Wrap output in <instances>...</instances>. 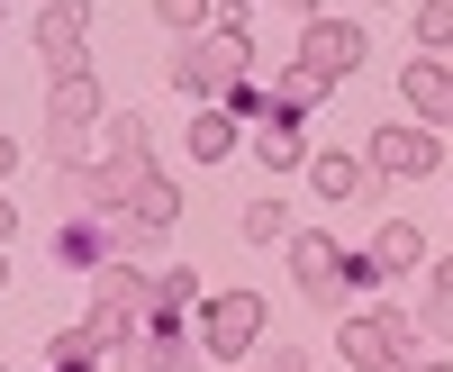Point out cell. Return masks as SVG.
<instances>
[{
    "instance_id": "obj_1",
    "label": "cell",
    "mask_w": 453,
    "mask_h": 372,
    "mask_svg": "<svg viewBox=\"0 0 453 372\" xmlns=\"http://www.w3.org/2000/svg\"><path fill=\"white\" fill-rule=\"evenodd\" d=\"M245 64H254V36H245L236 19H226V27L209 36V46L173 55V82H181V91H236V82H245Z\"/></svg>"
},
{
    "instance_id": "obj_2",
    "label": "cell",
    "mask_w": 453,
    "mask_h": 372,
    "mask_svg": "<svg viewBox=\"0 0 453 372\" xmlns=\"http://www.w3.org/2000/svg\"><path fill=\"white\" fill-rule=\"evenodd\" d=\"M91 119H100V91H91V73H64V82H55V109H46V136H55V155H64V164H82V145H91Z\"/></svg>"
},
{
    "instance_id": "obj_3",
    "label": "cell",
    "mask_w": 453,
    "mask_h": 372,
    "mask_svg": "<svg viewBox=\"0 0 453 372\" xmlns=\"http://www.w3.org/2000/svg\"><path fill=\"white\" fill-rule=\"evenodd\" d=\"M263 337V300L254 291H218V300H200V345L209 354H245Z\"/></svg>"
},
{
    "instance_id": "obj_4",
    "label": "cell",
    "mask_w": 453,
    "mask_h": 372,
    "mask_svg": "<svg viewBox=\"0 0 453 372\" xmlns=\"http://www.w3.org/2000/svg\"><path fill=\"white\" fill-rule=\"evenodd\" d=\"M399 354H408V318L372 309V318L345 327V363H354V372H399Z\"/></svg>"
},
{
    "instance_id": "obj_5",
    "label": "cell",
    "mask_w": 453,
    "mask_h": 372,
    "mask_svg": "<svg viewBox=\"0 0 453 372\" xmlns=\"http://www.w3.org/2000/svg\"><path fill=\"white\" fill-rule=\"evenodd\" d=\"M82 46H91V19L73 10V0H46V19H36V55L55 64V82L82 73Z\"/></svg>"
},
{
    "instance_id": "obj_6",
    "label": "cell",
    "mask_w": 453,
    "mask_h": 372,
    "mask_svg": "<svg viewBox=\"0 0 453 372\" xmlns=\"http://www.w3.org/2000/svg\"><path fill=\"white\" fill-rule=\"evenodd\" d=\"M299 64H309L318 82H345V73L363 64V27H345V19H318L309 36H299Z\"/></svg>"
},
{
    "instance_id": "obj_7",
    "label": "cell",
    "mask_w": 453,
    "mask_h": 372,
    "mask_svg": "<svg viewBox=\"0 0 453 372\" xmlns=\"http://www.w3.org/2000/svg\"><path fill=\"white\" fill-rule=\"evenodd\" d=\"M290 273H299V291H309L318 309L345 300V254H335L326 236H299V245H290Z\"/></svg>"
},
{
    "instance_id": "obj_8",
    "label": "cell",
    "mask_w": 453,
    "mask_h": 372,
    "mask_svg": "<svg viewBox=\"0 0 453 372\" xmlns=\"http://www.w3.org/2000/svg\"><path fill=\"white\" fill-rule=\"evenodd\" d=\"M435 155H444V145H435L426 128H381V136H372V164L399 173V182H426V173H435Z\"/></svg>"
},
{
    "instance_id": "obj_9",
    "label": "cell",
    "mask_w": 453,
    "mask_h": 372,
    "mask_svg": "<svg viewBox=\"0 0 453 372\" xmlns=\"http://www.w3.org/2000/svg\"><path fill=\"white\" fill-rule=\"evenodd\" d=\"M119 363H127V372H181V327H173L164 309H145V327L119 345Z\"/></svg>"
},
{
    "instance_id": "obj_10",
    "label": "cell",
    "mask_w": 453,
    "mask_h": 372,
    "mask_svg": "<svg viewBox=\"0 0 453 372\" xmlns=\"http://www.w3.org/2000/svg\"><path fill=\"white\" fill-rule=\"evenodd\" d=\"M399 91H408V109H418V119L453 128V73H444V64H408V73H399Z\"/></svg>"
},
{
    "instance_id": "obj_11",
    "label": "cell",
    "mask_w": 453,
    "mask_h": 372,
    "mask_svg": "<svg viewBox=\"0 0 453 372\" xmlns=\"http://www.w3.org/2000/svg\"><path fill=\"white\" fill-rule=\"evenodd\" d=\"M318 100H326V82H318V73H309V64H290V73H281V82H273V119H309V109H318Z\"/></svg>"
},
{
    "instance_id": "obj_12",
    "label": "cell",
    "mask_w": 453,
    "mask_h": 372,
    "mask_svg": "<svg viewBox=\"0 0 453 372\" xmlns=\"http://www.w3.org/2000/svg\"><path fill=\"white\" fill-rule=\"evenodd\" d=\"M145 300H155V282H136L127 264H100V309H109V318H127V309H145Z\"/></svg>"
},
{
    "instance_id": "obj_13",
    "label": "cell",
    "mask_w": 453,
    "mask_h": 372,
    "mask_svg": "<svg viewBox=\"0 0 453 372\" xmlns=\"http://www.w3.org/2000/svg\"><path fill=\"white\" fill-rule=\"evenodd\" d=\"M309 182H318V200H354V191H363V164H354V155H318Z\"/></svg>"
},
{
    "instance_id": "obj_14",
    "label": "cell",
    "mask_w": 453,
    "mask_h": 372,
    "mask_svg": "<svg viewBox=\"0 0 453 372\" xmlns=\"http://www.w3.org/2000/svg\"><path fill=\"white\" fill-rule=\"evenodd\" d=\"M418 254H426V236H418V228H381V245H372V264H381V273H408Z\"/></svg>"
},
{
    "instance_id": "obj_15",
    "label": "cell",
    "mask_w": 453,
    "mask_h": 372,
    "mask_svg": "<svg viewBox=\"0 0 453 372\" xmlns=\"http://www.w3.org/2000/svg\"><path fill=\"white\" fill-rule=\"evenodd\" d=\"M226 145H236V119H226V109H209V119H191V155H200V164H218Z\"/></svg>"
},
{
    "instance_id": "obj_16",
    "label": "cell",
    "mask_w": 453,
    "mask_h": 372,
    "mask_svg": "<svg viewBox=\"0 0 453 372\" xmlns=\"http://www.w3.org/2000/svg\"><path fill=\"white\" fill-rule=\"evenodd\" d=\"M191 300H200V282L181 273V264H164V273H155V300H145V309H164V318H173V309H191Z\"/></svg>"
},
{
    "instance_id": "obj_17",
    "label": "cell",
    "mask_w": 453,
    "mask_h": 372,
    "mask_svg": "<svg viewBox=\"0 0 453 372\" xmlns=\"http://www.w3.org/2000/svg\"><path fill=\"white\" fill-rule=\"evenodd\" d=\"M263 164H273V173L299 164V119H273V128H263Z\"/></svg>"
},
{
    "instance_id": "obj_18",
    "label": "cell",
    "mask_w": 453,
    "mask_h": 372,
    "mask_svg": "<svg viewBox=\"0 0 453 372\" xmlns=\"http://www.w3.org/2000/svg\"><path fill=\"white\" fill-rule=\"evenodd\" d=\"M281 228H290V218H281V200H254V209H245V236H254V245H273Z\"/></svg>"
},
{
    "instance_id": "obj_19",
    "label": "cell",
    "mask_w": 453,
    "mask_h": 372,
    "mask_svg": "<svg viewBox=\"0 0 453 372\" xmlns=\"http://www.w3.org/2000/svg\"><path fill=\"white\" fill-rule=\"evenodd\" d=\"M418 36H426V46H453V0H426V10H418Z\"/></svg>"
},
{
    "instance_id": "obj_20",
    "label": "cell",
    "mask_w": 453,
    "mask_h": 372,
    "mask_svg": "<svg viewBox=\"0 0 453 372\" xmlns=\"http://www.w3.org/2000/svg\"><path fill=\"white\" fill-rule=\"evenodd\" d=\"M155 10H164V27H181V36L200 27V0H155Z\"/></svg>"
},
{
    "instance_id": "obj_21",
    "label": "cell",
    "mask_w": 453,
    "mask_h": 372,
    "mask_svg": "<svg viewBox=\"0 0 453 372\" xmlns=\"http://www.w3.org/2000/svg\"><path fill=\"white\" fill-rule=\"evenodd\" d=\"M426 327H435V337H453V300H426Z\"/></svg>"
},
{
    "instance_id": "obj_22",
    "label": "cell",
    "mask_w": 453,
    "mask_h": 372,
    "mask_svg": "<svg viewBox=\"0 0 453 372\" xmlns=\"http://www.w3.org/2000/svg\"><path fill=\"white\" fill-rule=\"evenodd\" d=\"M435 300H453V264H435Z\"/></svg>"
},
{
    "instance_id": "obj_23",
    "label": "cell",
    "mask_w": 453,
    "mask_h": 372,
    "mask_svg": "<svg viewBox=\"0 0 453 372\" xmlns=\"http://www.w3.org/2000/svg\"><path fill=\"white\" fill-rule=\"evenodd\" d=\"M10 228H19V218H10V191H0V236H10Z\"/></svg>"
},
{
    "instance_id": "obj_24",
    "label": "cell",
    "mask_w": 453,
    "mask_h": 372,
    "mask_svg": "<svg viewBox=\"0 0 453 372\" xmlns=\"http://www.w3.org/2000/svg\"><path fill=\"white\" fill-rule=\"evenodd\" d=\"M0 182H10V136H0Z\"/></svg>"
},
{
    "instance_id": "obj_25",
    "label": "cell",
    "mask_w": 453,
    "mask_h": 372,
    "mask_svg": "<svg viewBox=\"0 0 453 372\" xmlns=\"http://www.w3.org/2000/svg\"><path fill=\"white\" fill-rule=\"evenodd\" d=\"M309 10H318V0H290V19H309Z\"/></svg>"
},
{
    "instance_id": "obj_26",
    "label": "cell",
    "mask_w": 453,
    "mask_h": 372,
    "mask_svg": "<svg viewBox=\"0 0 453 372\" xmlns=\"http://www.w3.org/2000/svg\"><path fill=\"white\" fill-rule=\"evenodd\" d=\"M418 372H453V354H444V363H418Z\"/></svg>"
},
{
    "instance_id": "obj_27",
    "label": "cell",
    "mask_w": 453,
    "mask_h": 372,
    "mask_svg": "<svg viewBox=\"0 0 453 372\" xmlns=\"http://www.w3.org/2000/svg\"><path fill=\"white\" fill-rule=\"evenodd\" d=\"M281 372H299V363H281Z\"/></svg>"
},
{
    "instance_id": "obj_28",
    "label": "cell",
    "mask_w": 453,
    "mask_h": 372,
    "mask_svg": "<svg viewBox=\"0 0 453 372\" xmlns=\"http://www.w3.org/2000/svg\"><path fill=\"white\" fill-rule=\"evenodd\" d=\"M0 273H10V264H0Z\"/></svg>"
}]
</instances>
